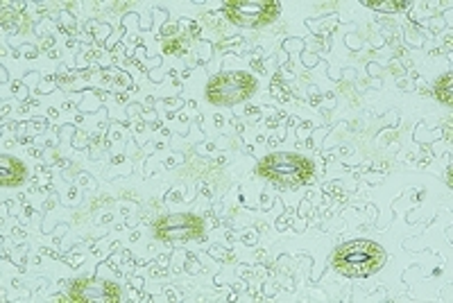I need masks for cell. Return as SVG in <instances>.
<instances>
[{
	"label": "cell",
	"instance_id": "obj_3",
	"mask_svg": "<svg viewBox=\"0 0 453 303\" xmlns=\"http://www.w3.org/2000/svg\"><path fill=\"white\" fill-rule=\"evenodd\" d=\"M254 91H257V80L250 72L232 71L222 72L209 82L206 98L218 107H232V104L245 102Z\"/></svg>",
	"mask_w": 453,
	"mask_h": 303
},
{
	"label": "cell",
	"instance_id": "obj_6",
	"mask_svg": "<svg viewBox=\"0 0 453 303\" xmlns=\"http://www.w3.org/2000/svg\"><path fill=\"white\" fill-rule=\"evenodd\" d=\"M120 299V288L111 281L103 278H82L73 283L68 301L75 303H116Z\"/></svg>",
	"mask_w": 453,
	"mask_h": 303
},
{
	"label": "cell",
	"instance_id": "obj_8",
	"mask_svg": "<svg viewBox=\"0 0 453 303\" xmlns=\"http://www.w3.org/2000/svg\"><path fill=\"white\" fill-rule=\"evenodd\" d=\"M451 72H447L444 78L438 80V84H435V98L440 100V102L444 104H451L453 102V93H451Z\"/></svg>",
	"mask_w": 453,
	"mask_h": 303
},
{
	"label": "cell",
	"instance_id": "obj_7",
	"mask_svg": "<svg viewBox=\"0 0 453 303\" xmlns=\"http://www.w3.org/2000/svg\"><path fill=\"white\" fill-rule=\"evenodd\" d=\"M26 179V165L19 159L12 156H0V184L5 186H19Z\"/></svg>",
	"mask_w": 453,
	"mask_h": 303
},
{
	"label": "cell",
	"instance_id": "obj_4",
	"mask_svg": "<svg viewBox=\"0 0 453 303\" xmlns=\"http://www.w3.org/2000/svg\"><path fill=\"white\" fill-rule=\"evenodd\" d=\"M279 3L274 0H229L225 3L226 16L236 26L248 27H263L273 23L279 16Z\"/></svg>",
	"mask_w": 453,
	"mask_h": 303
},
{
	"label": "cell",
	"instance_id": "obj_1",
	"mask_svg": "<svg viewBox=\"0 0 453 303\" xmlns=\"http://www.w3.org/2000/svg\"><path fill=\"white\" fill-rule=\"evenodd\" d=\"M331 265L347 278H365L386 265V252L372 240L345 242L331 254Z\"/></svg>",
	"mask_w": 453,
	"mask_h": 303
},
{
	"label": "cell",
	"instance_id": "obj_5",
	"mask_svg": "<svg viewBox=\"0 0 453 303\" xmlns=\"http://www.w3.org/2000/svg\"><path fill=\"white\" fill-rule=\"evenodd\" d=\"M202 233H204V222L191 213H175L155 222V236L161 242H188L200 238Z\"/></svg>",
	"mask_w": 453,
	"mask_h": 303
},
{
	"label": "cell",
	"instance_id": "obj_9",
	"mask_svg": "<svg viewBox=\"0 0 453 303\" xmlns=\"http://www.w3.org/2000/svg\"><path fill=\"white\" fill-rule=\"evenodd\" d=\"M367 7H376V10L381 11H396V10H403V7L408 5V3H403V0H390V3H376V0H365Z\"/></svg>",
	"mask_w": 453,
	"mask_h": 303
},
{
	"label": "cell",
	"instance_id": "obj_2",
	"mask_svg": "<svg viewBox=\"0 0 453 303\" xmlns=\"http://www.w3.org/2000/svg\"><path fill=\"white\" fill-rule=\"evenodd\" d=\"M257 172L268 181H273L274 186H279V188H290L293 191V188H299V186L309 184L313 179L315 165L306 156L277 152V155L265 156L257 165Z\"/></svg>",
	"mask_w": 453,
	"mask_h": 303
}]
</instances>
